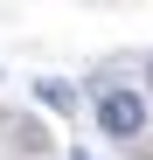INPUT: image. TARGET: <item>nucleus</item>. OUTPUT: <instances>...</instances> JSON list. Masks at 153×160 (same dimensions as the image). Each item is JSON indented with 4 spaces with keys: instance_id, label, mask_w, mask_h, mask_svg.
Segmentation results:
<instances>
[{
    "instance_id": "obj_3",
    "label": "nucleus",
    "mask_w": 153,
    "mask_h": 160,
    "mask_svg": "<svg viewBox=\"0 0 153 160\" xmlns=\"http://www.w3.org/2000/svg\"><path fill=\"white\" fill-rule=\"evenodd\" d=\"M70 160H97V153H84V146H76V153H70Z\"/></svg>"
},
{
    "instance_id": "obj_1",
    "label": "nucleus",
    "mask_w": 153,
    "mask_h": 160,
    "mask_svg": "<svg viewBox=\"0 0 153 160\" xmlns=\"http://www.w3.org/2000/svg\"><path fill=\"white\" fill-rule=\"evenodd\" d=\"M97 125H105V139H125V146H132L146 132V98L132 84H105V91H97Z\"/></svg>"
},
{
    "instance_id": "obj_2",
    "label": "nucleus",
    "mask_w": 153,
    "mask_h": 160,
    "mask_svg": "<svg viewBox=\"0 0 153 160\" xmlns=\"http://www.w3.org/2000/svg\"><path fill=\"white\" fill-rule=\"evenodd\" d=\"M35 98L49 104V112H76V91H70V84H56V77H42V84H35Z\"/></svg>"
}]
</instances>
